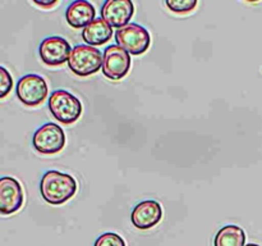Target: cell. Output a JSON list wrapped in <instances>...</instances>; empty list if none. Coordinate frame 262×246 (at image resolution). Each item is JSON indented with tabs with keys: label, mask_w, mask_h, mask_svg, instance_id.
Here are the masks:
<instances>
[{
	"label": "cell",
	"mask_w": 262,
	"mask_h": 246,
	"mask_svg": "<svg viewBox=\"0 0 262 246\" xmlns=\"http://www.w3.org/2000/svg\"><path fill=\"white\" fill-rule=\"evenodd\" d=\"M33 4L38 5V7L41 8H51L54 7V5L58 4V2H56V0H53V2H40V0H33Z\"/></svg>",
	"instance_id": "obj_18"
},
{
	"label": "cell",
	"mask_w": 262,
	"mask_h": 246,
	"mask_svg": "<svg viewBox=\"0 0 262 246\" xmlns=\"http://www.w3.org/2000/svg\"><path fill=\"white\" fill-rule=\"evenodd\" d=\"M13 89V78L7 68L0 66V99L8 96Z\"/></svg>",
	"instance_id": "obj_16"
},
{
	"label": "cell",
	"mask_w": 262,
	"mask_h": 246,
	"mask_svg": "<svg viewBox=\"0 0 262 246\" xmlns=\"http://www.w3.org/2000/svg\"><path fill=\"white\" fill-rule=\"evenodd\" d=\"M49 109L56 120L71 125L78 120L82 114V102L66 90H56L49 97Z\"/></svg>",
	"instance_id": "obj_2"
},
{
	"label": "cell",
	"mask_w": 262,
	"mask_h": 246,
	"mask_svg": "<svg viewBox=\"0 0 262 246\" xmlns=\"http://www.w3.org/2000/svg\"><path fill=\"white\" fill-rule=\"evenodd\" d=\"M25 201L22 186L15 178L5 176L0 178V215L18 212Z\"/></svg>",
	"instance_id": "obj_9"
},
{
	"label": "cell",
	"mask_w": 262,
	"mask_h": 246,
	"mask_svg": "<svg viewBox=\"0 0 262 246\" xmlns=\"http://www.w3.org/2000/svg\"><path fill=\"white\" fill-rule=\"evenodd\" d=\"M113 30L101 17L95 18L89 26L82 31V38L90 46L104 45L112 38Z\"/></svg>",
	"instance_id": "obj_13"
},
{
	"label": "cell",
	"mask_w": 262,
	"mask_h": 246,
	"mask_svg": "<svg viewBox=\"0 0 262 246\" xmlns=\"http://www.w3.org/2000/svg\"><path fill=\"white\" fill-rule=\"evenodd\" d=\"M117 45L132 55H141L150 48L151 36L145 27L137 23H129L115 32Z\"/></svg>",
	"instance_id": "obj_4"
},
{
	"label": "cell",
	"mask_w": 262,
	"mask_h": 246,
	"mask_svg": "<svg viewBox=\"0 0 262 246\" xmlns=\"http://www.w3.org/2000/svg\"><path fill=\"white\" fill-rule=\"evenodd\" d=\"M246 233L239 225H224L216 233L214 246H245Z\"/></svg>",
	"instance_id": "obj_14"
},
{
	"label": "cell",
	"mask_w": 262,
	"mask_h": 246,
	"mask_svg": "<svg viewBox=\"0 0 262 246\" xmlns=\"http://www.w3.org/2000/svg\"><path fill=\"white\" fill-rule=\"evenodd\" d=\"M130 54L118 45L107 46L102 54V73L110 79H122L130 69Z\"/></svg>",
	"instance_id": "obj_7"
},
{
	"label": "cell",
	"mask_w": 262,
	"mask_h": 246,
	"mask_svg": "<svg viewBox=\"0 0 262 246\" xmlns=\"http://www.w3.org/2000/svg\"><path fill=\"white\" fill-rule=\"evenodd\" d=\"M71 51V44L60 36H50L43 38L38 48L41 60L50 67H58L68 61Z\"/></svg>",
	"instance_id": "obj_8"
},
{
	"label": "cell",
	"mask_w": 262,
	"mask_h": 246,
	"mask_svg": "<svg viewBox=\"0 0 262 246\" xmlns=\"http://www.w3.org/2000/svg\"><path fill=\"white\" fill-rule=\"evenodd\" d=\"M68 67L76 76H91L102 67L101 51L90 45L74 46L69 55Z\"/></svg>",
	"instance_id": "obj_3"
},
{
	"label": "cell",
	"mask_w": 262,
	"mask_h": 246,
	"mask_svg": "<svg viewBox=\"0 0 262 246\" xmlns=\"http://www.w3.org/2000/svg\"><path fill=\"white\" fill-rule=\"evenodd\" d=\"M48 92L49 87L45 78L33 73L20 77L19 81L17 82V87H15L17 97L20 102L27 107L40 105L46 99Z\"/></svg>",
	"instance_id": "obj_5"
},
{
	"label": "cell",
	"mask_w": 262,
	"mask_h": 246,
	"mask_svg": "<svg viewBox=\"0 0 262 246\" xmlns=\"http://www.w3.org/2000/svg\"><path fill=\"white\" fill-rule=\"evenodd\" d=\"M77 182L71 174L59 171H48L40 182L42 199L51 205H61L74 196Z\"/></svg>",
	"instance_id": "obj_1"
},
{
	"label": "cell",
	"mask_w": 262,
	"mask_h": 246,
	"mask_svg": "<svg viewBox=\"0 0 262 246\" xmlns=\"http://www.w3.org/2000/svg\"><path fill=\"white\" fill-rule=\"evenodd\" d=\"M166 7L174 13L178 14H184V13H189L196 8L197 2L196 0H166Z\"/></svg>",
	"instance_id": "obj_15"
},
{
	"label": "cell",
	"mask_w": 262,
	"mask_h": 246,
	"mask_svg": "<svg viewBox=\"0 0 262 246\" xmlns=\"http://www.w3.org/2000/svg\"><path fill=\"white\" fill-rule=\"evenodd\" d=\"M135 14V5L130 0H106L101 8V18L110 27L122 28L129 25Z\"/></svg>",
	"instance_id": "obj_10"
},
{
	"label": "cell",
	"mask_w": 262,
	"mask_h": 246,
	"mask_svg": "<svg viewBox=\"0 0 262 246\" xmlns=\"http://www.w3.org/2000/svg\"><path fill=\"white\" fill-rule=\"evenodd\" d=\"M94 246H125V242L122 236L117 235V233L107 232L100 236Z\"/></svg>",
	"instance_id": "obj_17"
},
{
	"label": "cell",
	"mask_w": 262,
	"mask_h": 246,
	"mask_svg": "<svg viewBox=\"0 0 262 246\" xmlns=\"http://www.w3.org/2000/svg\"><path fill=\"white\" fill-rule=\"evenodd\" d=\"M32 145L40 154H56L66 145V135L60 126L55 123H45L35 131Z\"/></svg>",
	"instance_id": "obj_6"
},
{
	"label": "cell",
	"mask_w": 262,
	"mask_h": 246,
	"mask_svg": "<svg viewBox=\"0 0 262 246\" xmlns=\"http://www.w3.org/2000/svg\"><path fill=\"white\" fill-rule=\"evenodd\" d=\"M163 218V208L155 200H145L135 207L132 210L133 225L138 230H150L155 227Z\"/></svg>",
	"instance_id": "obj_11"
},
{
	"label": "cell",
	"mask_w": 262,
	"mask_h": 246,
	"mask_svg": "<svg viewBox=\"0 0 262 246\" xmlns=\"http://www.w3.org/2000/svg\"><path fill=\"white\" fill-rule=\"evenodd\" d=\"M95 14L96 10L91 3L86 0H76L67 8L66 18L71 27L84 28L95 19Z\"/></svg>",
	"instance_id": "obj_12"
},
{
	"label": "cell",
	"mask_w": 262,
	"mask_h": 246,
	"mask_svg": "<svg viewBox=\"0 0 262 246\" xmlns=\"http://www.w3.org/2000/svg\"><path fill=\"white\" fill-rule=\"evenodd\" d=\"M245 246H260V245H257V243H248V245H245Z\"/></svg>",
	"instance_id": "obj_19"
}]
</instances>
